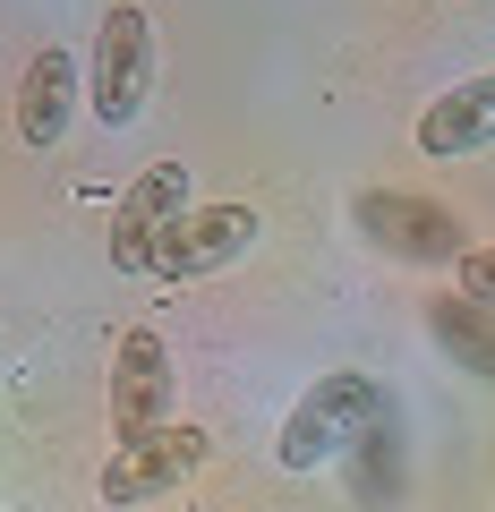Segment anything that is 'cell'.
I'll return each instance as SVG.
<instances>
[{
	"label": "cell",
	"mask_w": 495,
	"mask_h": 512,
	"mask_svg": "<svg viewBox=\"0 0 495 512\" xmlns=\"http://www.w3.org/2000/svg\"><path fill=\"white\" fill-rule=\"evenodd\" d=\"M350 222H359L367 248H385L393 265H461L470 256V222L453 205L419 197V188H359L350 197Z\"/></svg>",
	"instance_id": "7a4b0ae2"
},
{
	"label": "cell",
	"mask_w": 495,
	"mask_h": 512,
	"mask_svg": "<svg viewBox=\"0 0 495 512\" xmlns=\"http://www.w3.org/2000/svg\"><path fill=\"white\" fill-rule=\"evenodd\" d=\"M171 419H180V367L154 325H129L111 350V444H146Z\"/></svg>",
	"instance_id": "3957f363"
},
{
	"label": "cell",
	"mask_w": 495,
	"mask_h": 512,
	"mask_svg": "<svg viewBox=\"0 0 495 512\" xmlns=\"http://www.w3.org/2000/svg\"><path fill=\"white\" fill-rule=\"evenodd\" d=\"M180 214H188V171L180 163L137 171V180L120 188V205H111V265H120V274H154V248H163V231Z\"/></svg>",
	"instance_id": "8992f818"
},
{
	"label": "cell",
	"mask_w": 495,
	"mask_h": 512,
	"mask_svg": "<svg viewBox=\"0 0 495 512\" xmlns=\"http://www.w3.org/2000/svg\"><path fill=\"white\" fill-rule=\"evenodd\" d=\"M257 205H188L180 222L163 231V248H154V274H171V282H205V274H222V265H239V256L257 248Z\"/></svg>",
	"instance_id": "5b68a950"
},
{
	"label": "cell",
	"mask_w": 495,
	"mask_h": 512,
	"mask_svg": "<svg viewBox=\"0 0 495 512\" xmlns=\"http://www.w3.org/2000/svg\"><path fill=\"white\" fill-rule=\"evenodd\" d=\"M77 94H86V69H77V52H60V43H43L35 60H26V86H18V137L35 154H52L60 137H69V111Z\"/></svg>",
	"instance_id": "9c48e42d"
},
{
	"label": "cell",
	"mask_w": 495,
	"mask_h": 512,
	"mask_svg": "<svg viewBox=\"0 0 495 512\" xmlns=\"http://www.w3.org/2000/svg\"><path fill=\"white\" fill-rule=\"evenodd\" d=\"M214 461V436L205 427H163L146 444H111L103 461V504H146V495H171L180 478H197Z\"/></svg>",
	"instance_id": "52a82bcc"
},
{
	"label": "cell",
	"mask_w": 495,
	"mask_h": 512,
	"mask_svg": "<svg viewBox=\"0 0 495 512\" xmlns=\"http://www.w3.org/2000/svg\"><path fill=\"white\" fill-rule=\"evenodd\" d=\"M376 419H385V384L359 376V367H333V376H316L291 402V419H282V436H274V461L291 478H308V470H325L342 444H359Z\"/></svg>",
	"instance_id": "6da1fadb"
},
{
	"label": "cell",
	"mask_w": 495,
	"mask_h": 512,
	"mask_svg": "<svg viewBox=\"0 0 495 512\" xmlns=\"http://www.w3.org/2000/svg\"><path fill=\"white\" fill-rule=\"evenodd\" d=\"M453 282H461V299H478V308H495V248H470L453 265Z\"/></svg>",
	"instance_id": "8fae6325"
},
{
	"label": "cell",
	"mask_w": 495,
	"mask_h": 512,
	"mask_svg": "<svg viewBox=\"0 0 495 512\" xmlns=\"http://www.w3.org/2000/svg\"><path fill=\"white\" fill-rule=\"evenodd\" d=\"M419 154L427 163H461V154H487L495 146V69L487 77H461L453 94H436V103L419 111Z\"/></svg>",
	"instance_id": "ba28073f"
},
{
	"label": "cell",
	"mask_w": 495,
	"mask_h": 512,
	"mask_svg": "<svg viewBox=\"0 0 495 512\" xmlns=\"http://www.w3.org/2000/svg\"><path fill=\"white\" fill-rule=\"evenodd\" d=\"M154 94V26L146 9L111 0L103 9V35H94V69H86V111L103 128H129Z\"/></svg>",
	"instance_id": "277c9868"
},
{
	"label": "cell",
	"mask_w": 495,
	"mask_h": 512,
	"mask_svg": "<svg viewBox=\"0 0 495 512\" xmlns=\"http://www.w3.org/2000/svg\"><path fill=\"white\" fill-rule=\"evenodd\" d=\"M427 325H436L453 350H470L478 376H495V325H487V308H478V299H436V308H427Z\"/></svg>",
	"instance_id": "30bf717a"
}]
</instances>
